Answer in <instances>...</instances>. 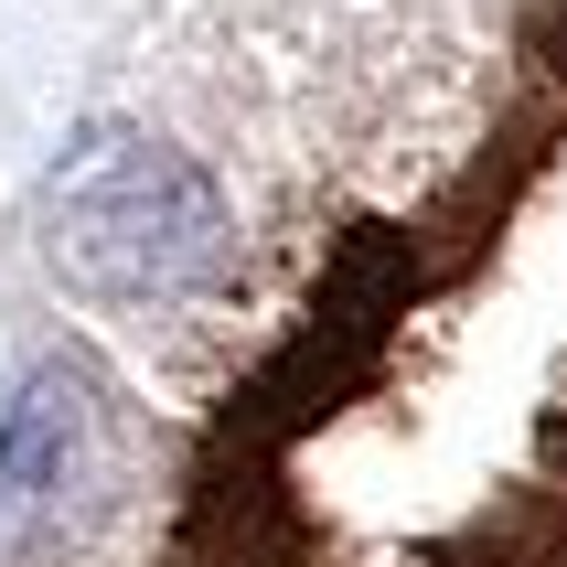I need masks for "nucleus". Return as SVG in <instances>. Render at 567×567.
Listing matches in <instances>:
<instances>
[{"label": "nucleus", "mask_w": 567, "mask_h": 567, "mask_svg": "<svg viewBox=\"0 0 567 567\" xmlns=\"http://www.w3.org/2000/svg\"><path fill=\"white\" fill-rule=\"evenodd\" d=\"M43 257L96 300H172L225 268V204L183 151L96 128L43 193Z\"/></svg>", "instance_id": "nucleus-1"}, {"label": "nucleus", "mask_w": 567, "mask_h": 567, "mask_svg": "<svg viewBox=\"0 0 567 567\" xmlns=\"http://www.w3.org/2000/svg\"><path fill=\"white\" fill-rule=\"evenodd\" d=\"M107 461H118L107 385L86 364H32L11 385V408H0V546L11 557L64 546L107 493Z\"/></svg>", "instance_id": "nucleus-2"}]
</instances>
